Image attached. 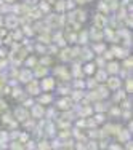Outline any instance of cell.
Here are the masks:
<instances>
[{"label":"cell","instance_id":"cell-9","mask_svg":"<svg viewBox=\"0 0 133 150\" xmlns=\"http://www.w3.org/2000/svg\"><path fill=\"white\" fill-rule=\"evenodd\" d=\"M99 29V27H93V29H92V32H90V35H92V37H93V40H96V42H98L99 40V38H101L103 37V34H101V32H99L98 30Z\"/></svg>","mask_w":133,"mask_h":150},{"label":"cell","instance_id":"cell-21","mask_svg":"<svg viewBox=\"0 0 133 150\" xmlns=\"http://www.w3.org/2000/svg\"><path fill=\"white\" fill-rule=\"evenodd\" d=\"M117 134H120V141H125L128 137V131H119Z\"/></svg>","mask_w":133,"mask_h":150},{"label":"cell","instance_id":"cell-12","mask_svg":"<svg viewBox=\"0 0 133 150\" xmlns=\"http://www.w3.org/2000/svg\"><path fill=\"white\" fill-rule=\"evenodd\" d=\"M104 78H107V72H106V70H99V72L96 74V80H98V81H103Z\"/></svg>","mask_w":133,"mask_h":150},{"label":"cell","instance_id":"cell-38","mask_svg":"<svg viewBox=\"0 0 133 150\" xmlns=\"http://www.w3.org/2000/svg\"><path fill=\"white\" fill-rule=\"evenodd\" d=\"M24 32H26V34H29V35L32 34V30H31V27H26V30H24Z\"/></svg>","mask_w":133,"mask_h":150},{"label":"cell","instance_id":"cell-11","mask_svg":"<svg viewBox=\"0 0 133 150\" xmlns=\"http://www.w3.org/2000/svg\"><path fill=\"white\" fill-rule=\"evenodd\" d=\"M29 15L34 18V19H37V18L42 16V10H40V8H32L31 11H29Z\"/></svg>","mask_w":133,"mask_h":150},{"label":"cell","instance_id":"cell-16","mask_svg":"<svg viewBox=\"0 0 133 150\" xmlns=\"http://www.w3.org/2000/svg\"><path fill=\"white\" fill-rule=\"evenodd\" d=\"M39 101H40L42 104H46V102H50V101H51V96H50V94H45V96H42V98L39 99Z\"/></svg>","mask_w":133,"mask_h":150},{"label":"cell","instance_id":"cell-3","mask_svg":"<svg viewBox=\"0 0 133 150\" xmlns=\"http://www.w3.org/2000/svg\"><path fill=\"white\" fill-rule=\"evenodd\" d=\"M107 80V85H109L111 90H119V86H120V80H119L117 77H111V78H106Z\"/></svg>","mask_w":133,"mask_h":150},{"label":"cell","instance_id":"cell-20","mask_svg":"<svg viewBox=\"0 0 133 150\" xmlns=\"http://www.w3.org/2000/svg\"><path fill=\"white\" fill-rule=\"evenodd\" d=\"M71 58V50H64L63 51V56H61V59H69Z\"/></svg>","mask_w":133,"mask_h":150},{"label":"cell","instance_id":"cell-5","mask_svg":"<svg viewBox=\"0 0 133 150\" xmlns=\"http://www.w3.org/2000/svg\"><path fill=\"white\" fill-rule=\"evenodd\" d=\"M5 24H6V27H8V29H13V27L18 26V18L16 16H6Z\"/></svg>","mask_w":133,"mask_h":150},{"label":"cell","instance_id":"cell-24","mask_svg":"<svg viewBox=\"0 0 133 150\" xmlns=\"http://www.w3.org/2000/svg\"><path fill=\"white\" fill-rule=\"evenodd\" d=\"M99 10H101V11H104V13H107V10H109V6H107V5H104V3L101 2V3H99Z\"/></svg>","mask_w":133,"mask_h":150},{"label":"cell","instance_id":"cell-4","mask_svg":"<svg viewBox=\"0 0 133 150\" xmlns=\"http://www.w3.org/2000/svg\"><path fill=\"white\" fill-rule=\"evenodd\" d=\"M15 115L18 117V120H21V121H23V120H26L27 117H29V115H27V112H26V109H24V107H18V109L15 110Z\"/></svg>","mask_w":133,"mask_h":150},{"label":"cell","instance_id":"cell-42","mask_svg":"<svg viewBox=\"0 0 133 150\" xmlns=\"http://www.w3.org/2000/svg\"><path fill=\"white\" fill-rule=\"evenodd\" d=\"M6 2H13V0H6Z\"/></svg>","mask_w":133,"mask_h":150},{"label":"cell","instance_id":"cell-13","mask_svg":"<svg viewBox=\"0 0 133 150\" xmlns=\"http://www.w3.org/2000/svg\"><path fill=\"white\" fill-rule=\"evenodd\" d=\"M112 53H116V56H119V58H125V56H127V51H125V50H120V48H114Z\"/></svg>","mask_w":133,"mask_h":150},{"label":"cell","instance_id":"cell-37","mask_svg":"<svg viewBox=\"0 0 133 150\" xmlns=\"http://www.w3.org/2000/svg\"><path fill=\"white\" fill-rule=\"evenodd\" d=\"M5 109H6V104H5V102L0 101V110H5Z\"/></svg>","mask_w":133,"mask_h":150},{"label":"cell","instance_id":"cell-22","mask_svg":"<svg viewBox=\"0 0 133 150\" xmlns=\"http://www.w3.org/2000/svg\"><path fill=\"white\" fill-rule=\"evenodd\" d=\"M125 98V94H124V91H119L117 94H116V101H122V99Z\"/></svg>","mask_w":133,"mask_h":150},{"label":"cell","instance_id":"cell-26","mask_svg":"<svg viewBox=\"0 0 133 150\" xmlns=\"http://www.w3.org/2000/svg\"><path fill=\"white\" fill-rule=\"evenodd\" d=\"M50 147V145H48V142H40V144H39V149H48Z\"/></svg>","mask_w":133,"mask_h":150},{"label":"cell","instance_id":"cell-7","mask_svg":"<svg viewBox=\"0 0 133 150\" xmlns=\"http://www.w3.org/2000/svg\"><path fill=\"white\" fill-rule=\"evenodd\" d=\"M31 77H32V75H31V72H29V70H23V72H21L19 74V80L21 81H24V83H27V81H29L31 80Z\"/></svg>","mask_w":133,"mask_h":150},{"label":"cell","instance_id":"cell-28","mask_svg":"<svg viewBox=\"0 0 133 150\" xmlns=\"http://www.w3.org/2000/svg\"><path fill=\"white\" fill-rule=\"evenodd\" d=\"M2 121H3V123H10V121H11V117H10V115L2 117Z\"/></svg>","mask_w":133,"mask_h":150},{"label":"cell","instance_id":"cell-31","mask_svg":"<svg viewBox=\"0 0 133 150\" xmlns=\"http://www.w3.org/2000/svg\"><path fill=\"white\" fill-rule=\"evenodd\" d=\"M56 10H58V11L64 10V2H58V5H56Z\"/></svg>","mask_w":133,"mask_h":150},{"label":"cell","instance_id":"cell-40","mask_svg":"<svg viewBox=\"0 0 133 150\" xmlns=\"http://www.w3.org/2000/svg\"><path fill=\"white\" fill-rule=\"evenodd\" d=\"M88 147H93V149H96V142H90V145Z\"/></svg>","mask_w":133,"mask_h":150},{"label":"cell","instance_id":"cell-17","mask_svg":"<svg viewBox=\"0 0 133 150\" xmlns=\"http://www.w3.org/2000/svg\"><path fill=\"white\" fill-rule=\"evenodd\" d=\"M35 72H37L39 77H40V75H46V72H48V70H46L45 67H37V70H35Z\"/></svg>","mask_w":133,"mask_h":150},{"label":"cell","instance_id":"cell-25","mask_svg":"<svg viewBox=\"0 0 133 150\" xmlns=\"http://www.w3.org/2000/svg\"><path fill=\"white\" fill-rule=\"evenodd\" d=\"M132 59H127V61H125V62H124V67H125V69H130V66H132Z\"/></svg>","mask_w":133,"mask_h":150},{"label":"cell","instance_id":"cell-27","mask_svg":"<svg viewBox=\"0 0 133 150\" xmlns=\"http://www.w3.org/2000/svg\"><path fill=\"white\" fill-rule=\"evenodd\" d=\"M3 85H5V77H3V75H0V91L3 90Z\"/></svg>","mask_w":133,"mask_h":150},{"label":"cell","instance_id":"cell-34","mask_svg":"<svg viewBox=\"0 0 133 150\" xmlns=\"http://www.w3.org/2000/svg\"><path fill=\"white\" fill-rule=\"evenodd\" d=\"M34 64H35V59H34V58L27 59V66H34Z\"/></svg>","mask_w":133,"mask_h":150},{"label":"cell","instance_id":"cell-23","mask_svg":"<svg viewBox=\"0 0 133 150\" xmlns=\"http://www.w3.org/2000/svg\"><path fill=\"white\" fill-rule=\"evenodd\" d=\"M133 90V85H132V78H128L127 80V93H130Z\"/></svg>","mask_w":133,"mask_h":150},{"label":"cell","instance_id":"cell-39","mask_svg":"<svg viewBox=\"0 0 133 150\" xmlns=\"http://www.w3.org/2000/svg\"><path fill=\"white\" fill-rule=\"evenodd\" d=\"M96 121H103V115H96Z\"/></svg>","mask_w":133,"mask_h":150},{"label":"cell","instance_id":"cell-41","mask_svg":"<svg viewBox=\"0 0 133 150\" xmlns=\"http://www.w3.org/2000/svg\"><path fill=\"white\" fill-rule=\"evenodd\" d=\"M0 56H5V51H3V50H0Z\"/></svg>","mask_w":133,"mask_h":150},{"label":"cell","instance_id":"cell-19","mask_svg":"<svg viewBox=\"0 0 133 150\" xmlns=\"http://www.w3.org/2000/svg\"><path fill=\"white\" fill-rule=\"evenodd\" d=\"M75 15H77L79 21H85V11H75Z\"/></svg>","mask_w":133,"mask_h":150},{"label":"cell","instance_id":"cell-33","mask_svg":"<svg viewBox=\"0 0 133 150\" xmlns=\"http://www.w3.org/2000/svg\"><path fill=\"white\" fill-rule=\"evenodd\" d=\"M103 50H104V46H103V45H96V46H95V51H98V53H99V51H103Z\"/></svg>","mask_w":133,"mask_h":150},{"label":"cell","instance_id":"cell-14","mask_svg":"<svg viewBox=\"0 0 133 150\" xmlns=\"http://www.w3.org/2000/svg\"><path fill=\"white\" fill-rule=\"evenodd\" d=\"M58 107H61V109H69V107H71V102L67 101V99H63V101L58 102Z\"/></svg>","mask_w":133,"mask_h":150},{"label":"cell","instance_id":"cell-1","mask_svg":"<svg viewBox=\"0 0 133 150\" xmlns=\"http://www.w3.org/2000/svg\"><path fill=\"white\" fill-rule=\"evenodd\" d=\"M27 91H29V94H39V91H40L39 81L37 80H29L27 81Z\"/></svg>","mask_w":133,"mask_h":150},{"label":"cell","instance_id":"cell-6","mask_svg":"<svg viewBox=\"0 0 133 150\" xmlns=\"http://www.w3.org/2000/svg\"><path fill=\"white\" fill-rule=\"evenodd\" d=\"M53 86H55V80H51V78H45L42 81V90H45V91H50Z\"/></svg>","mask_w":133,"mask_h":150},{"label":"cell","instance_id":"cell-36","mask_svg":"<svg viewBox=\"0 0 133 150\" xmlns=\"http://www.w3.org/2000/svg\"><path fill=\"white\" fill-rule=\"evenodd\" d=\"M11 149H21V145H19V142H13V145H11Z\"/></svg>","mask_w":133,"mask_h":150},{"label":"cell","instance_id":"cell-32","mask_svg":"<svg viewBox=\"0 0 133 150\" xmlns=\"http://www.w3.org/2000/svg\"><path fill=\"white\" fill-rule=\"evenodd\" d=\"M80 38H82V42H80V43H85V42H87V34H85V32H82Z\"/></svg>","mask_w":133,"mask_h":150},{"label":"cell","instance_id":"cell-29","mask_svg":"<svg viewBox=\"0 0 133 150\" xmlns=\"http://www.w3.org/2000/svg\"><path fill=\"white\" fill-rule=\"evenodd\" d=\"M96 110H98V112H104V110H106V107H104L103 104H96Z\"/></svg>","mask_w":133,"mask_h":150},{"label":"cell","instance_id":"cell-15","mask_svg":"<svg viewBox=\"0 0 133 150\" xmlns=\"http://www.w3.org/2000/svg\"><path fill=\"white\" fill-rule=\"evenodd\" d=\"M80 54H82V58H84V59H90V58H92V51H90V50H87V48H85L84 51L80 53Z\"/></svg>","mask_w":133,"mask_h":150},{"label":"cell","instance_id":"cell-10","mask_svg":"<svg viewBox=\"0 0 133 150\" xmlns=\"http://www.w3.org/2000/svg\"><path fill=\"white\" fill-rule=\"evenodd\" d=\"M32 113H34V117H42V113H44V107L42 105H34Z\"/></svg>","mask_w":133,"mask_h":150},{"label":"cell","instance_id":"cell-2","mask_svg":"<svg viewBox=\"0 0 133 150\" xmlns=\"http://www.w3.org/2000/svg\"><path fill=\"white\" fill-rule=\"evenodd\" d=\"M106 23H107V19H106V16H104V15H96L95 16V26L96 27L103 29V27H106Z\"/></svg>","mask_w":133,"mask_h":150},{"label":"cell","instance_id":"cell-30","mask_svg":"<svg viewBox=\"0 0 133 150\" xmlns=\"http://www.w3.org/2000/svg\"><path fill=\"white\" fill-rule=\"evenodd\" d=\"M112 54H114V53L112 51H104V58H107V59H111V58H112Z\"/></svg>","mask_w":133,"mask_h":150},{"label":"cell","instance_id":"cell-18","mask_svg":"<svg viewBox=\"0 0 133 150\" xmlns=\"http://www.w3.org/2000/svg\"><path fill=\"white\" fill-rule=\"evenodd\" d=\"M85 72H87V74H92V72H95V64H88V66L85 67Z\"/></svg>","mask_w":133,"mask_h":150},{"label":"cell","instance_id":"cell-8","mask_svg":"<svg viewBox=\"0 0 133 150\" xmlns=\"http://www.w3.org/2000/svg\"><path fill=\"white\" fill-rule=\"evenodd\" d=\"M106 72H109V74H117V72H119V64H117V62H109V64H107Z\"/></svg>","mask_w":133,"mask_h":150},{"label":"cell","instance_id":"cell-35","mask_svg":"<svg viewBox=\"0 0 133 150\" xmlns=\"http://www.w3.org/2000/svg\"><path fill=\"white\" fill-rule=\"evenodd\" d=\"M79 98H82V91H75V94H74V99H79Z\"/></svg>","mask_w":133,"mask_h":150}]
</instances>
